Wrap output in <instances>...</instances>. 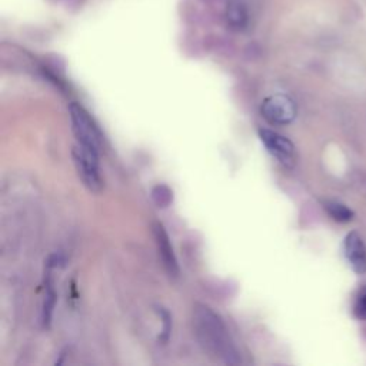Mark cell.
I'll return each mask as SVG.
<instances>
[{"mask_svg":"<svg viewBox=\"0 0 366 366\" xmlns=\"http://www.w3.org/2000/svg\"><path fill=\"white\" fill-rule=\"evenodd\" d=\"M193 328L199 344L213 358L225 365H239L242 362L226 325L209 307L198 305L195 308Z\"/></svg>","mask_w":366,"mask_h":366,"instance_id":"6da1fadb","label":"cell"},{"mask_svg":"<svg viewBox=\"0 0 366 366\" xmlns=\"http://www.w3.org/2000/svg\"><path fill=\"white\" fill-rule=\"evenodd\" d=\"M99 154L101 152L82 146L79 143L73 147L72 152L75 166L83 182V185L90 192H95V193H99L103 188V180L101 176V166H99Z\"/></svg>","mask_w":366,"mask_h":366,"instance_id":"7a4b0ae2","label":"cell"},{"mask_svg":"<svg viewBox=\"0 0 366 366\" xmlns=\"http://www.w3.org/2000/svg\"><path fill=\"white\" fill-rule=\"evenodd\" d=\"M69 115L72 122V129L78 139V143L94 150L101 152L102 149V135L90 115L78 103L69 106Z\"/></svg>","mask_w":366,"mask_h":366,"instance_id":"3957f363","label":"cell"},{"mask_svg":"<svg viewBox=\"0 0 366 366\" xmlns=\"http://www.w3.org/2000/svg\"><path fill=\"white\" fill-rule=\"evenodd\" d=\"M261 112L272 125H289L296 117L295 102L285 95H273L265 99Z\"/></svg>","mask_w":366,"mask_h":366,"instance_id":"277c9868","label":"cell"},{"mask_svg":"<svg viewBox=\"0 0 366 366\" xmlns=\"http://www.w3.org/2000/svg\"><path fill=\"white\" fill-rule=\"evenodd\" d=\"M259 138L273 158H277L285 166H292L295 161V146L288 138L270 129H259Z\"/></svg>","mask_w":366,"mask_h":366,"instance_id":"5b68a950","label":"cell"},{"mask_svg":"<svg viewBox=\"0 0 366 366\" xmlns=\"http://www.w3.org/2000/svg\"><path fill=\"white\" fill-rule=\"evenodd\" d=\"M154 233H155V240H156V247H158V251H159V256L163 262L166 272L170 274V277H177V274H179L177 261H176L173 247H172L170 239H169L165 228L161 224H155Z\"/></svg>","mask_w":366,"mask_h":366,"instance_id":"8992f818","label":"cell"},{"mask_svg":"<svg viewBox=\"0 0 366 366\" xmlns=\"http://www.w3.org/2000/svg\"><path fill=\"white\" fill-rule=\"evenodd\" d=\"M345 255L356 273L366 272V247L356 232H351L345 239Z\"/></svg>","mask_w":366,"mask_h":366,"instance_id":"52a82bcc","label":"cell"},{"mask_svg":"<svg viewBox=\"0 0 366 366\" xmlns=\"http://www.w3.org/2000/svg\"><path fill=\"white\" fill-rule=\"evenodd\" d=\"M228 24L233 30H242L248 23V10L242 0H232L226 10Z\"/></svg>","mask_w":366,"mask_h":366,"instance_id":"ba28073f","label":"cell"},{"mask_svg":"<svg viewBox=\"0 0 366 366\" xmlns=\"http://www.w3.org/2000/svg\"><path fill=\"white\" fill-rule=\"evenodd\" d=\"M325 209L328 210L329 215L338 222L345 224V222H351L353 219V212L348 206H345L339 202H326Z\"/></svg>","mask_w":366,"mask_h":366,"instance_id":"9c48e42d","label":"cell"},{"mask_svg":"<svg viewBox=\"0 0 366 366\" xmlns=\"http://www.w3.org/2000/svg\"><path fill=\"white\" fill-rule=\"evenodd\" d=\"M152 196H154V200L156 202V205L159 207H166L172 202V199H173L170 189L168 186H165V185L156 186L154 189V192H152Z\"/></svg>","mask_w":366,"mask_h":366,"instance_id":"30bf717a","label":"cell"},{"mask_svg":"<svg viewBox=\"0 0 366 366\" xmlns=\"http://www.w3.org/2000/svg\"><path fill=\"white\" fill-rule=\"evenodd\" d=\"M355 315L359 319H366V293H363L355 307Z\"/></svg>","mask_w":366,"mask_h":366,"instance_id":"8fae6325","label":"cell"}]
</instances>
